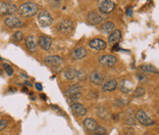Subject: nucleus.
I'll list each match as a JSON object with an SVG mask.
<instances>
[{
  "mask_svg": "<svg viewBox=\"0 0 159 135\" xmlns=\"http://www.w3.org/2000/svg\"><path fill=\"white\" fill-rule=\"evenodd\" d=\"M99 111H100V113H97V115H98L99 116H101V118H105V115H107V111H106V110L103 109V108H99Z\"/></svg>",
  "mask_w": 159,
  "mask_h": 135,
  "instance_id": "31",
  "label": "nucleus"
},
{
  "mask_svg": "<svg viewBox=\"0 0 159 135\" xmlns=\"http://www.w3.org/2000/svg\"><path fill=\"white\" fill-rule=\"evenodd\" d=\"M89 81L94 85H102L105 82V78H104V76H103L101 72L94 71L89 75Z\"/></svg>",
  "mask_w": 159,
  "mask_h": 135,
  "instance_id": "14",
  "label": "nucleus"
},
{
  "mask_svg": "<svg viewBox=\"0 0 159 135\" xmlns=\"http://www.w3.org/2000/svg\"><path fill=\"white\" fill-rule=\"evenodd\" d=\"M139 69L142 70L143 72H148V73H157L158 72L156 68L154 66H152V65H143V66H140Z\"/></svg>",
  "mask_w": 159,
  "mask_h": 135,
  "instance_id": "23",
  "label": "nucleus"
},
{
  "mask_svg": "<svg viewBox=\"0 0 159 135\" xmlns=\"http://www.w3.org/2000/svg\"><path fill=\"white\" fill-rule=\"evenodd\" d=\"M35 88L38 89L39 91H41L42 90V85L40 83H35Z\"/></svg>",
  "mask_w": 159,
  "mask_h": 135,
  "instance_id": "33",
  "label": "nucleus"
},
{
  "mask_svg": "<svg viewBox=\"0 0 159 135\" xmlns=\"http://www.w3.org/2000/svg\"><path fill=\"white\" fill-rule=\"evenodd\" d=\"M145 94V89L143 87H138L137 89H134V93H133V97L138 98V97H142Z\"/></svg>",
  "mask_w": 159,
  "mask_h": 135,
  "instance_id": "24",
  "label": "nucleus"
},
{
  "mask_svg": "<svg viewBox=\"0 0 159 135\" xmlns=\"http://www.w3.org/2000/svg\"><path fill=\"white\" fill-rule=\"evenodd\" d=\"M13 38H14V40L17 41V42H21V41L24 39V34H23L22 32H20V30H19V32H16V33H14Z\"/></svg>",
  "mask_w": 159,
  "mask_h": 135,
  "instance_id": "26",
  "label": "nucleus"
},
{
  "mask_svg": "<svg viewBox=\"0 0 159 135\" xmlns=\"http://www.w3.org/2000/svg\"><path fill=\"white\" fill-rule=\"evenodd\" d=\"M115 28V24L112 23V22H105V23H103L100 24V27H99V29H100V32L103 33H105V34H109V33H111L113 30Z\"/></svg>",
  "mask_w": 159,
  "mask_h": 135,
  "instance_id": "22",
  "label": "nucleus"
},
{
  "mask_svg": "<svg viewBox=\"0 0 159 135\" xmlns=\"http://www.w3.org/2000/svg\"><path fill=\"white\" fill-rule=\"evenodd\" d=\"M90 135H105V134H97V133H93V134H90Z\"/></svg>",
  "mask_w": 159,
  "mask_h": 135,
  "instance_id": "36",
  "label": "nucleus"
},
{
  "mask_svg": "<svg viewBox=\"0 0 159 135\" xmlns=\"http://www.w3.org/2000/svg\"><path fill=\"white\" fill-rule=\"evenodd\" d=\"M127 15L129 16V17L133 16V8L132 7H128V9H127Z\"/></svg>",
  "mask_w": 159,
  "mask_h": 135,
  "instance_id": "32",
  "label": "nucleus"
},
{
  "mask_svg": "<svg viewBox=\"0 0 159 135\" xmlns=\"http://www.w3.org/2000/svg\"><path fill=\"white\" fill-rule=\"evenodd\" d=\"M44 63L49 66L52 70L57 71L61 69V67L64 65V60L62 57L58 56V55H54V56H48L44 59Z\"/></svg>",
  "mask_w": 159,
  "mask_h": 135,
  "instance_id": "4",
  "label": "nucleus"
},
{
  "mask_svg": "<svg viewBox=\"0 0 159 135\" xmlns=\"http://www.w3.org/2000/svg\"><path fill=\"white\" fill-rule=\"evenodd\" d=\"M41 98H42L43 100H46V96H45L44 94H41Z\"/></svg>",
  "mask_w": 159,
  "mask_h": 135,
  "instance_id": "34",
  "label": "nucleus"
},
{
  "mask_svg": "<svg viewBox=\"0 0 159 135\" xmlns=\"http://www.w3.org/2000/svg\"><path fill=\"white\" fill-rule=\"evenodd\" d=\"M98 62L101 66L106 67V68H111L113 66H115V64L117 63V58H116L114 55H102V56L99 57Z\"/></svg>",
  "mask_w": 159,
  "mask_h": 135,
  "instance_id": "10",
  "label": "nucleus"
},
{
  "mask_svg": "<svg viewBox=\"0 0 159 135\" xmlns=\"http://www.w3.org/2000/svg\"><path fill=\"white\" fill-rule=\"evenodd\" d=\"M94 133H97V134H105L106 133V128L101 126V125H97Z\"/></svg>",
  "mask_w": 159,
  "mask_h": 135,
  "instance_id": "27",
  "label": "nucleus"
},
{
  "mask_svg": "<svg viewBox=\"0 0 159 135\" xmlns=\"http://www.w3.org/2000/svg\"><path fill=\"white\" fill-rule=\"evenodd\" d=\"M0 2H1V1H0Z\"/></svg>",
  "mask_w": 159,
  "mask_h": 135,
  "instance_id": "37",
  "label": "nucleus"
},
{
  "mask_svg": "<svg viewBox=\"0 0 159 135\" xmlns=\"http://www.w3.org/2000/svg\"><path fill=\"white\" fill-rule=\"evenodd\" d=\"M3 69L5 70V72H6V73L9 76H13V73H14V70H13V68H12L9 64H6V63H4L3 65Z\"/></svg>",
  "mask_w": 159,
  "mask_h": 135,
  "instance_id": "25",
  "label": "nucleus"
},
{
  "mask_svg": "<svg viewBox=\"0 0 159 135\" xmlns=\"http://www.w3.org/2000/svg\"><path fill=\"white\" fill-rule=\"evenodd\" d=\"M77 77L80 79V81H83V79H85V72L83 71H78V76Z\"/></svg>",
  "mask_w": 159,
  "mask_h": 135,
  "instance_id": "30",
  "label": "nucleus"
},
{
  "mask_svg": "<svg viewBox=\"0 0 159 135\" xmlns=\"http://www.w3.org/2000/svg\"><path fill=\"white\" fill-rule=\"evenodd\" d=\"M4 24H6V27L10 28H19L24 26V22L19 17H16L14 15L6 17L4 20Z\"/></svg>",
  "mask_w": 159,
  "mask_h": 135,
  "instance_id": "8",
  "label": "nucleus"
},
{
  "mask_svg": "<svg viewBox=\"0 0 159 135\" xmlns=\"http://www.w3.org/2000/svg\"><path fill=\"white\" fill-rule=\"evenodd\" d=\"M39 47L44 51H49L51 48V44H52V39L49 36L46 35H40L38 38V42H36Z\"/></svg>",
  "mask_w": 159,
  "mask_h": 135,
  "instance_id": "11",
  "label": "nucleus"
},
{
  "mask_svg": "<svg viewBox=\"0 0 159 135\" xmlns=\"http://www.w3.org/2000/svg\"><path fill=\"white\" fill-rule=\"evenodd\" d=\"M97 7L101 14L108 15L111 14L116 8V3L112 0H100L97 2Z\"/></svg>",
  "mask_w": 159,
  "mask_h": 135,
  "instance_id": "3",
  "label": "nucleus"
},
{
  "mask_svg": "<svg viewBox=\"0 0 159 135\" xmlns=\"http://www.w3.org/2000/svg\"><path fill=\"white\" fill-rule=\"evenodd\" d=\"M103 21H104V18H103L98 12L93 10L89 11V14L87 16V22L89 24H93V26H97V24H101Z\"/></svg>",
  "mask_w": 159,
  "mask_h": 135,
  "instance_id": "9",
  "label": "nucleus"
},
{
  "mask_svg": "<svg viewBox=\"0 0 159 135\" xmlns=\"http://www.w3.org/2000/svg\"><path fill=\"white\" fill-rule=\"evenodd\" d=\"M16 12H18V7L11 2H0V14L12 16L14 15Z\"/></svg>",
  "mask_w": 159,
  "mask_h": 135,
  "instance_id": "6",
  "label": "nucleus"
},
{
  "mask_svg": "<svg viewBox=\"0 0 159 135\" xmlns=\"http://www.w3.org/2000/svg\"><path fill=\"white\" fill-rule=\"evenodd\" d=\"M117 86H118V82L115 79H110V81H107L102 84L101 90L103 92H111L117 88Z\"/></svg>",
  "mask_w": 159,
  "mask_h": 135,
  "instance_id": "19",
  "label": "nucleus"
},
{
  "mask_svg": "<svg viewBox=\"0 0 159 135\" xmlns=\"http://www.w3.org/2000/svg\"><path fill=\"white\" fill-rule=\"evenodd\" d=\"M25 44H26V47L29 51L30 52H34L36 51V49H38V43H36V39L34 36L33 35H30L28 37H26L25 39Z\"/></svg>",
  "mask_w": 159,
  "mask_h": 135,
  "instance_id": "16",
  "label": "nucleus"
},
{
  "mask_svg": "<svg viewBox=\"0 0 159 135\" xmlns=\"http://www.w3.org/2000/svg\"><path fill=\"white\" fill-rule=\"evenodd\" d=\"M63 76L66 79H68V81H74L78 76V71L75 68L70 67L63 72Z\"/></svg>",
  "mask_w": 159,
  "mask_h": 135,
  "instance_id": "21",
  "label": "nucleus"
},
{
  "mask_svg": "<svg viewBox=\"0 0 159 135\" xmlns=\"http://www.w3.org/2000/svg\"><path fill=\"white\" fill-rule=\"evenodd\" d=\"M38 11H39L38 4L33 1H28V2L23 3L19 7V9H18L20 16L24 18L33 17L38 13Z\"/></svg>",
  "mask_w": 159,
  "mask_h": 135,
  "instance_id": "1",
  "label": "nucleus"
},
{
  "mask_svg": "<svg viewBox=\"0 0 159 135\" xmlns=\"http://www.w3.org/2000/svg\"><path fill=\"white\" fill-rule=\"evenodd\" d=\"M56 28L59 33H61L64 35H69L71 34L73 32H74V28H75V23L73 22L70 19H64L62 21H60L57 26Z\"/></svg>",
  "mask_w": 159,
  "mask_h": 135,
  "instance_id": "2",
  "label": "nucleus"
},
{
  "mask_svg": "<svg viewBox=\"0 0 159 135\" xmlns=\"http://www.w3.org/2000/svg\"><path fill=\"white\" fill-rule=\"evenodd\" d=\"M87 54H88L87 49L82 46H78L73 49V51L71 53V58L75 61H80V60H83L87 56Z\"/></svg>",
  "mask_w": 159,
  "mask_h": 135,
  "instance_id": "12",
  "label": "nucleus"
},
{
  "mask_svg": "<svg viewBox=\"0 0 159 135\" xmlns=\"http://www.w3.org/2000/svg\"><path fill=\"white\" fill-rule=\"evenodd\" d=\"M126 124H128V125H134V124H136V120H134V116H128L127 118V120H126Z\"/></svg>",
  "mask_w": 159,
  "mask_h": 135,
  "instance_id": "29",
  "label": "nucleus"
},
{
  "mask_svg": "<svg viewBox=\"0 0 159 135\" xmlns=\"http://www.w3.org/2000/svg\"><path fill=\"white\" fill-rule=\"evenodd\" d=\"M8 125V120H0V131L4 130Z\"/></svg>",
  "mask_w": 159,
  "mask_h": 135,
  "instance_id": "28",
  "label": "nucleus"
},
{
  "mask_svg": "<svg viewBox=\"0 0 159 135\" xmlns=\"http://www.w3.org/2000/svg\"><path fill=\"white\" fill-rule=\"evenodd\" d=\"M53 18L50 13L46 10H41L38 15V22L42 28L50 27L53 23Z\"/></svg>",
  "mask_w": 159,
  "mask_h": 135,
  "instance_id": "5",
  "label": "nucleus"
},
{
  "mask_svg": "<svg viewBox=\"0 0 159 135\" xmlns=\"http://www.w3.org/2000/svg\"><path fill=\"white\" fill-rule=\"evenodd\" d=\"M89 47L91 49H93L95 51H101L104 50V49L107 47V43L106 42L101 39V38H93L89 41Z\"/></svg>",
  "mask_w": 159,
  "mask_h": 135,
  "instance_id": "13",
  "label": "nucleus"
},
{
  "mask_svg": "<svg viewBox=\"0 0 159 135\" xmlns=\"http://www.w3.org/2000/svg\"><path fill=\"white\" fill-rule=\"evenodd\" d=\"M26 84H27V85H29V86H32V83H30L29 81H26Z\"/></svg>",
  "mask_w": 159,
  "mask_h": 135,
  "instance_id": "35",
  "label": "nucleus"
},
{
  "mask_svg": "<svg viewBox=\"0 0 159 135\" xmlns=\"http://www.w3.org/2000/svg\"><path fill=\"white\" fill-rule=\"evenodd\" d=\"M122 33L120 29H114L113 32L109 34L108 37V44L110 45H115L118 43V41L121 39Z\"/></svg>",
  "mask_w": 159,
  "mask_h": 135,
  "instance_id": "17",
  "label": "nucleus"
},
{
  "mask_svg": "<svg viewBox=\"0 0 159 135\" xmlns=\"http://www.w3.org/2000/svg\"><path fill=\"white\" fill-rule=\"evenodd\" d=\"M82 89H83V87L80 84H73V85H71V86L64 92V94L67 95L68 97H71L73 95L82 93Z\"/></svg>",
  "mask_w": 159,
  "mask_h": 135,
  "instance_id": "20",
  "label": "nucleus"
},
{
  "mask_svg": "<svg viewBox=\"0 0 159 135\" xmlns=\"http://www.w3.org/2000/svg\"><path fill=\"white\" fill-rule=\"evenodd\" d=\"M136 120H139V124H142L143 125H145V126L154 124V120H152L149 118V115L146 114L143 110H138L136 113Z\"/></svg>",
  "mask_w": 159,
  "mask_h": 135,
  "instance_id": "7",
  "label": "nucleus"
},
{
  "mask_svg": "<svg viewBox=\"0 0 159 135\" xmlns=\"http://www.w3.org/2000/svg\"><path fill=\"white\" fill-rule=\"evenodd\" d=\"M97 122L91 118H87L84 120V126L85 127V129L89 132H95V129L97 127Z\"/></svg>",
  "mask_w": 159,
  "mask_h": 135,
  "instance_id": "18",
  "label": "nucleus"
},
{
  "mask_svg": "<svg viewBox=\"0 0 159 135\" xmlns=\"http://www.w3.org/2000/svg\"><path fill=\"white\" fill-rule=\"evenodd\" d=\"M71 109H72V111L79 116H84L88 114L87 108H85L84 105H82V104L78 103V102L73 103L71 105Z\"/></svg>",
  "mask_w": 159,
  "mask_h": 135,
  "instance_id": "15",
  "label": "nucleus"
}]
</instances>
